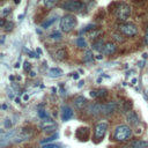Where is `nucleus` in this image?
<instances>
[{"instance_id": "obj_11", "label": "nucleus", "mask_w": 148, "mask_h": 148, "mask_svg": "<svg viewBox=\"0 0 148 148\" xmlns=\"http://www.w3.org/2000/svg\"><path fill=\"white\" fill-rule=\"evenodd\" d=\"M73 117V111L69 106H64L62 108V112H61V118L64 121H67L69 120L71 118Z\"/></svg>"}, {"instance_id": "obj_20", "label": "nucleus", "mask_w": 148, "mask_h": 148, "mask_svg": "<svg viewBox=\"0 0 148 148\" xmlns=\"http://www.w3.org/2000/svg\"><path fill=\"white\" fill-rule=\"evenodd\" d=\"M76 44H77V46H79L80 49H86V47H87V43H86V40H84L83 37H79V38L76 39Z\"/></svg>"}, {"instance_id": "obj_28", "label": "nucleus", "mask_w": 148, "mask_h": 148, "mask_svg": "<svg viewBox=\"0 0 148 148\" xmlns=\"http://www.w3.org/2000/svg\"><path fill=\"white\" fill-rule=\"evenodd\" d=\"M10 126H12V121H10V119H8V118L5 119V127H6V128H9Z\"/></svg>"}, {"instance_id": "obj_16", "label": "nucleus", "mask_w": 148, "mask_h": 148, "mask_svg": "<svg viewBox=\"0 0 148 148\" xmlns=\"http://www.w3.org/2000/svg\"><path fill=\"white\" fill-rule=\"evenodd\" d=\"M54 54H56V58L59 59V60H62V59L66 58V51H65L64 49H59V50H57Z\"/></svg>"}, {"instance_id": "obj_5", "label": "nucleus", "mask_w": 148, "mask_h": 148, "mask_svg": "<svg viewBox=\"0 0 148 148\" xmlns=\"http://www.w3.org/2000/svg\"><path fill=\"white\" fill-rule=\"evenodd\" d=\"M106 130H108V123L106 121H99V123H97V125L95 126V134H94L96 142L101 141L104 138V135L106 133Z\"/></svg>"}, {"instance_id": "obj_17", "label": "nucleus", "mask_w": 148, "mask_h": 148, "mask_svg": "<svg viewBox=\"0 0 148 148\" xmlns=\"http://www.w3.org/2000/svg\"><path fill=\"white\" fill-rule=\"evenodd\" d=\"M92 52L90 51V50H87L86 52H84V54H83V61H86V62H89V61H91L92 60Z\"/></svg>"}, {"instance_id": "obj_18", "label": "nucleus", "mask_w": 148, "mask_h": 148, "mask_svg": "<svg viewBox=\"0 0 148 148\" xmlns=\"http://www.w3.org/2000/svg\"><path fill=\"white\" fill-rule=\"evenodd\" d=\"M56 21H57V17H50L47 21H45V22L42 23V28H49V27H50L51 24H53Z\"/></svg>"}, {"instance_id": "obj_4", "label": "nucleus", "mask_w": 148, "mask_h": 148, "mask_svg": "<svg viewBox=\"0 0 148 148\" xmlns=\"http://www.w3.org/2000/svg\"><path fill=\"white\" fill-rule=\"evenodd\" d=\"M84 7V3H82L79 0H68L62 3V8L68 12H80Z\"/></svg>"}, {"instance_id": "obj_3", "label": "nucleus", "mask_w": 148, "mask_h": 148, "mask_svg": "<svg viewBox=\"0 0 148 148\" xmlns=\"http://www.w3.org/2000/svg\"><path fill=\"white\" fill-rule=\"evenodd\" d=\"M116 17L119 21H126L131 15V7L127 3H120L114 10Z\"/></svg>"}, {"instance_id": "obj_34", "label": "nucleus", "mask_w": 148, "mask_h": 148, "mask_svg": "<svg viewBox=\"0 0 148 148\" xmlns=\"http://www.w3.org/2000/svg\"><path fill=\"white\" fill-rule=\"evenodd\" d=\"M90 96L91 97H97V91L96 90H91L90 91Z\"/></svg>"}, {"instance_id": "obj_1", "label": "nucleus", "mask_w": 148, "mask_h": 148, "mask_svg": "<svg viewBox=\"0 0 148 148\" xmlns=\"http://www.w3.org/2000/svg\"><path fill=\"white\" fill-rule=\"evenodd\" d=\"M131 134H132V130L130 128V126H127V125H118L114 128L113 138L117 141H126V140L130 139Z\"/></svg>"}, {"instance_id": "obj_39", "label": "nucleus", "mask_w": 148, "mask_h": 148, "mask_svg": "<svg viewBox=\"0 0 148 148\" xmlns=\"http://www.w3.org/2000/svg\"><path fill=\"white\" fill-rule=\"evenodd\" d=\"M35 75H36V73H35L34 71H31V72H30V76H32V77H34Z\"/></svg>"}, {"instance_id": "obj_33", "label": "nucleus", "mask_w": 148, "mask_h": 148, "mask_svg": "<svg viewBox=\"0 0 148 148\" xmlns=\"http://www.w3.org/2000/svg\"><path fill=\"white\" fill-rule=\"evenodd\" d=\"M24 69H25V71H29V69H30V64H29L28 61L24 62Z\"/></svg>"}, {"instance_id": "obj_42", "label": "nucleus", "mask_w": 148, "mask_h": 148, "mask_svg": "<svg viewBox=\"0 0 148 148\" xmlns=\"http://www.w3.org/2000/svg\"><path fill=\"white\" fill-rule=\"evenodd\" d=\"M14 67H15V68H18V67H20V62H16V64H15V66H14Z\"/></svg>"}, {"instance_id": "obj_37", "label": "nucleus", "mask_w": 148, "mask_h": 148, "mask_svg": "<svg viewBox=\"0 0 148 148\" xmlns=\"http://www.w3.org/2000/svg\"><path fill=\"white\" fill-rule=\"evenodd\" d=\"M102 58H103V56H101V54H97L96 56V59H98V60H101Z\"/></svg>"}, {"instance_id": "obj_43", "label": "nucleus", "mask_w": 148, "mask_h": 148, "mask_svg": "<svg viewBox=\"0 0 148 148\" xmlns=\"http://www.w3.org/2000/svg\"><path fill=\"white\" fill-rule=\"evenodd\" d=\"M142 133V131H141V128H139L138 131H136V134H141Z\"/></svg>"}, {"instance_id": "obj_9", "label": "nucleus", "mask_w": 148, "mask_h": 148, "mask_svg": "<svg viewBox=\"0 0 148 148\" xmlns=\"http://www.w3.org/2000/svg\"><path fill=\"white\" fill-rule=\"evenodd\" d=\"M29 136H30V133H28V131H27L25 128H22V130L18 132L17 136H15V138H13V139H14L15 142H21V141H24V140L29 139Z\"/></svg>"}, {"instance_id": "obj_40", "label": "nucleus", "mask_w": 148, "mask_h": 148, "mask_svg": "<svg viewBox=\"0 0 148 148\" xmlns=\"http://www.w3.org/2000/svg\"><path fill=\"white\" fill-rule=\"evenodd\" d=\"M83 84H84V81H80V82H79V87H82Z\"/></svg>"}, {"instance_id": "obj_29", "label": "nucleus", "mask_w": 148, "mask_h": 148, "mask_svg": "<svg viewBox=\"0 0 148 148\" xmlns=\"http://www.w3.org/2000/svg\"><path fill=\"white\" fill-rule=\"evenodd\" d=\"M8 13H10V7H9V6H7V7L3 8V10H2V15L5 16V15L8 14Z\"/></svg>"}, {"instance_id": "obj_35", "label": "nucleus", "mask_w": 148, "mask_h": 148, "mask_svg": "<svg viewBox=\"0 0 148 148\" xmlns=\"http://www.w3.org/2000/svg\"><path fill=\"white\" fill-rule=\"evenodd\" d=\"M29 56H30L31 58H35V57H37V56H35V53H34V52H30V51H29Z\"/></svg>"}, {"instance_id": "obj_6", "label": "nucleus", "mask_w": 148, "mask_h": 148, "mask_svg": "<svg viewBox=\"0 0 148 148\" xmlns=\"http://www.w3.org/2000/svg\"><path fill=\"white\" fill-rule=\"evenodd\" d=\"M119 31L126 36H135L138 34V28L133 23H124L119 25Z\"/></svg>"}, {"instance_id": "obj_36", "label": "nucleus", "mask_w": 148, "mask_h": 148, "mask_svg": "<svg viewBox=\"0 0 148 148\" xmlns=\"http://www.w3.org/2000/svg\"><path fill=\"white\" fill-rule=\"evenodd\" d=\"M36 52H37V53H38V54H39V56H40V54H42V50H40V49H39V47H38V49H37V50H36Z\"/></svg>"}, {"instance_id": "obj_41", "label": "nucleus", "mask_w": 148, "mask_h": 148, "mask_svg": "<svg viewBox=\"0 0 148 148\" xmlns=\"http://www.w3.org/2000/svg\"><path fill=\"white\" fill-rule=\"evenodd\" d=\"M136 83V79L134 77V79H132V84H135Z\"/></svg>"}, {"instance_id": "obj_32", "label": "nucleus", "mask_w": 148, "mask_h": 148, "mask_svg": "<svg viewBox=\"0 0 148 148\" xmlns=\"http://www.w3.org/2000/svg\"><path fill=\"white\" fill-rule=\"evenodd\" d=\"M79 76H80V74H79V73H76V72L72 74V77H73L74 80H79Z\"/></svg>"}, {"instance_id": "obj_25", "label": "nucleus", "mask_w": 148, "mask_h": 148, "mask_svg": "<svg viewBox=\"0 0 148 148\" xmlns=\"http://www.w3.org/2000/svg\"><path fill=\"white\" fill-rule=\"evenodd\" d=\"M104 96H106V90L105 89L97 90V97H104Z\"/></svg>"}, {"instance_id": "obj_2", "label": "nucleus", "mask_w": 148, "mask_h": 148, "mask_svg": "<svg viewBox=\"0 0 148 148\" xmlns=\"http://www.w3.org/2000/svg\"><path fill=\"white\" fill-rule=\"evenodd\" d=\"M75 25H76V18H75L74 15L67 14V15H64V16L60 18V29H61V31H64V32H69V31H72Z\"/></svg>"}, {"instance_id": "obj_38", "label": "nucleus", "mask_w": 148, "mask_h": 148, "mask_svg": "<svg viewBox=\"0 0 148 148\" xmlns=\"http://www.w3.org/2000/svg\"><path fill=\"white\" fill-rule=\"evenodd\" d=\"M28 98H29V96H28V95L25 94V95L23 96V101H28Z\"/></svg>"}, {"instance_id": "obj_13", "label": "nucleus", "mask_w": 148, "mask_h": 148, "mask_svg": "<svg viewBox=\"0 0 148 148\" xmlns=\"http://www.w3.org/2000/svg\"><path fill=\"white\" fill-rule=\"evenodd\" d=\"M74 104H75V106L77 109H83V106L87 104V99L83 96H77L74 99Z\"/></svg>"}, {"instance_id": "obj_30", "label": "nucleus", "mask_w": 148, "mask_h": 148, "mask_svg": "<svg viewBox=\"0 0 148 148\" xmlns=\"http://www.w3.org/2000/svg\"><path fill=\"white\" fill-rule=\"evenodd\" d=\"M43 148H61L59 145H46V146H44Z\"/></svg>"}, {"instance_id": "obj_15", "label": "nucleus", "mask_w": 148, "mask_h": 148, "mask_svg": "<svg viewBox=\"0 0 148 148\" xmlns=\"http://www.w3.org/2000/svg\"><path fill=\"white\" fill-rule=\"evenodd\" d=\"M104 45H105L104 42H103L102 39H98V40H96V42L92 44V49L96 50V51H103Z\"/></svg>"}, {"instance_id": "obj_14", "label": "nucleus", "mask_w": 148, "mask_h": 148, "mask_svg": "<svg viewBox=\"0 0 148 148\" xmlns=\"http://www.w3.org/2000/svg\"><path fill=\"white\" fill-rule=\"evenodd\" d=\"M62 74H64V73H62V71H61L59 67H53V68H51V69L49 71V75H50L51 77H60Z\"/></svg>"}, {"instance_id": "obj_27", "label": "nucleus", "mask_w": 148, "mask_h": 148, "mask_svg": "<svg viewBox=\"0 0 148 148\" xmlns=\"http://www.w3.org/2000/svg\"><path fill=\"white\" fill-rule=\"evenodd\" d=\"M38 114H39L40 118H46V117H47V113H46L45 110H39V111H38Z\"/></svg>"}, {"instance_id": "obj_24", "label": "nucleus", "mask_w": 148, "mask_h": 148, "mask_svg": "<svg viewBox=\"0 0 148 148\" xmlns=\"http://www.w3.org/2000/svg\"><path fill=\"white\" fill-rule=\"evenodd\" d=\"M13 27H14V23H13V22H7V23H6V25H5L3 28H5V30H6V31H9V30H12V29H13Z\"/></svg>"}, {"instance_id": "obj_46", "label": "nucleus", "mask_w": 148, "mask_h": 148, "mask_svg": "<svg viewBox=\"0 0 148 148\" xmlns=\"http://www.w3.org/2000/svg\"><path fill=\"white\" fill-rule=\"evenodd\" d=\"M14 2H15V3H20V2H21V0H14Z\"/></svg>"}, {"instance_id": "obj_12", "label": "nucleus", "mask_w": 148, "mask_h": 148, "mask_svg": "<svg viewBox=\"0 0 148 148\" xmlns=\"http://www.w3.org/2000/svg\"><path fill=\"white\" fill-rule=\"evenodd\" d=\"M131 148H148V142L145 140H134L131 142Z\"/></svg>"}, {"instance_id": "obj_45", "label": "nucleus", "mask_w": 148, "mask_h": 148, "mask_svg": "<svg viewBox=\"0 0 148 148\" xmlns=\"http://www.w3.org/2000/svg\"><path fill=\"white\" fill-rule=\"evenodd\" d=\"M142 56H143V58H145V59H146V58H147V57H148V54H147V53H143V54H142Z\"/></svg>"}, {"instance_id": "obj_31", "label": "nucleus", "mask_w": 148, "mask_h": 148, "mask_svg": "<svg viewBox=\"0 0 148 148\" xmlns=\"http://www.w3.org/2000/svg\"><path fill=\"white\" fill-rule=\"evenodd\" d=\"M145 44L148 45V27H147V30H146V36H145Z\"/></svg>"}, {"instance_id": "obj_19", "label": "nucleus", "mask_w": 148, "mask_h": 148, "mask_svg": "<svg viewBox=\"0 0 148 148\" xmlns=\"http://www.w3.org/2000/svg\"><path fill=\"white\" fill-rule=\"evenodd\" d=\"M101 34H102V31L101 30H96V29H92V30H90V31L87 32L88 37H90V38H95V37H97Z\"/></svg>"}, {"instance_id": "obj_26", "label": "nucleus", "mask_w": 148, "mask_h": 148, "mask_svg": "<svg viewBox=\"0 0 148 148\" xmlns=\"http://www.w3.org/2000/svg\"><path fill=\"white\" fill-rule=\"evenodd\" d=\"M113 38H114L116 40H118V42H124V38H123L121 35H119V34H113Z\"/></svg>"}, {"instance_id": "obj_44", "label": "nucleus", "mask_w": 148, "mask_h": 148, "mask_svg": "<svg viewBox=\"0 0 148 148\" xmlns=\"http://www.w3.org/2000/svg\"><path fill=\"white\" fill-rule=\"evenodd\" d=\"M139 65H140V67H143V61H140Z\"/></svg>"}, {"instance_id": "obj_21", "label": "nucleus", "mask_w": 148, "mask_h": 148, "mask_svg": "<svg viewBox=\"0 0 148 148\" xmlns=\"http://www.w3.org/2000/svg\"><path fill=\"white\" fill-rule=\"evenodd\" d=\"M57 1H58V0H42L43 5H44L45 7H47V8H52V7L57 3Z\"/></svg>"}, {"instance_id": "obj_7", "label": "nucleus", "mask_w": 148, "mask_h": 148, "mask_svg": "<svg viewBox=\"0 0 148 148\" xmlns=\"http://www.w3.org/2000/svg\"><path fill=\"white\" fill-rule=\"evenodd\" d=\"M40 127L45 131V132H47V133H50V132H52V131H54L56 128H57V124L53 121V120H44L42 124H40Z\"/></svg>"}, {"instance_id": "obj_8", "label": "nucleus", "mask_w": 148, "mask_h": 148, "mask_svg": "<svg viewBox=\"0 0 148 148\" xmlns=\"http://www.w3.org/2000/svg\"><path fill=\"white\" fill-rule=\"evenodd\" d=\"M126 118H127V121H128L130 125L135 126V125H138V123H139V117H138V114H136L134 111H130V112H127Z\"/></svg>"}, {"instance_id": "obj_22", "label": "nucleus", "mask_w": 148, "mask_h": 148, "mask_svg": "<svg viewBox=\"0 0 148 148\" xmlns=\"http://www.w3.org/2000/svg\"><path fill=\"white\" fill-rule=\"evenodd\" d=\"M58 136H59V134H58V133H54V134H52L51 136H49V138H46V139H44V140H42V143L44 145V143H47V142H51V141H53V140H56V139H58Z\"/></svg>"}, {"instance_id": "obj_23", "label": "nucleus", "mask_w": 148, "mask_h": 148, "mask_svg": "<svg viewBox=\"0 0 148 148\" xmlns=\"http://www.w3.org/2000/svg\"><path fill=\"white\" fill-rule=\"evenodd\" d=\"M50 38L53 39V40H59V39L61 38V35H60V32L56 31V32H53V34L50 35Z\"/></svg>"}, {"instance_id": "obj_10", "label": "nucleus", "mask_w": 148, "mask_h": 148, "mask_svg": "<svg viewBox=\"0 0 148 148\" xmlns=\"http://www.w3.org/2000/svg\"><path fill=\"white\" fill-rule=\"evenodd\" d=\"M116 50H117V46L113 43L109 42V43H105L104 49H103V53L106 56H110V54H113L116 52Z\"/></svg>"}]
</instances>
